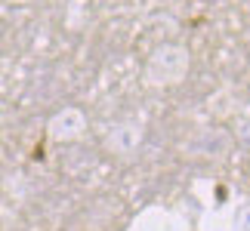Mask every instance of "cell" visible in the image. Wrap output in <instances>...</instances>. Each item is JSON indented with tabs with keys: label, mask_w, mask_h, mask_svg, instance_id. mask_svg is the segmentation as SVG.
<instances>
[{
	"label": "cell",
	"mask_w": 250,
	"mask_h": 231,
	"mask_svg": "<svg viewBox=\"0 0 250 231\" xmlns=\"http://www.w3.org/2000/svg\"><path fill=\"white\" fill-rule=\"evenodd\" d=\"M229 231H250V197H244L241 204L232 210V216H229Z\"/></svg>",
	"instance_id": "cell-6"
},
{
	"label": "cell",
	"mask_w": 250,
	"mask_h": 231,
	"mask_svg": "<svg viewBox=\"0 0 250 231\" xmlns=\"http://www.w3.org/2000/svg\"><path fill=\"white\" fill-rule=\"evenodd\" d=\"M142 142H146V120L142 117H124V120L111 123L105 130L102 145L111 157H133L142 148Z\"/></svg>",
	"instance_id": "cell-2"
},
{
	"label": "cell",
	"mask_w": 250,
	"mask_h": 231,
	"mask_svg": "<svg viewBox=\"0 0 250 231\" xmlns=\"http://www.w3.org/2000/svg\"><path fill=\"white\" fill-rule=\"evenodd\" d=\"M13 6H28V3H34V0H9Z\"/></svg>",
	"instance_id": "cell-8"
},
{
	"label": "cell",
	"mask_w": 250,
	"mask_h": 231,
	"mask_svg": "<svg viewBox=\"0 0 250 231\" xmlns=\"http://www.w3.org/2000/svg\"><path fill=\"white\" fill-rule=\"evenodd\" d=\"M191 68V53L182 43H161L151 50L146 62V83L148 86H176L188 77Z\"/></svg>",
	"instance_id": "cell-1"
},
{
	"label": "cell",
	"mask_w": 250,
	"mask_h": 231,
	"mask_svg": "<svg viewBox=\"0 0 250 231\" xmlns=\"http://www.w3.org/2000/svg\"><path fill=\"white\" fill-rule=\"evenodd\" d=\"M238 142L250 145V114H247V117H241V123H238Z\"/></svg>",
	"instance_id": "cell-7"
},
{
	"label": "cell",
	"mask_w": 250,
	"mask_h": 231,
	"mask_svg": "<svg viewBox=\"0 0 250 231\" xmlns=\"http://www.w3.org/2000/svg\"><path fill=\"white\" fill-rule=\"evenodd\" d=\"M130 231H188V222L173 210L148 207L130 222Z\"/></svg>",
	"instance_id": "cell-5"
},
{
	"label": "cell",
	"mask_w": 250,
	"mask_h": 231,
	"mask_svg": "<svg viewBox=\"0 0 250 231\" xmlns=\"http://www.w3.org/2000/svg\"><path fill=\"white\" fill-rule=\"evenodd\" d=\"M232 145H235L232 133L207 127V130H198L195 136L182 145V154L191 157V160H223L226 154L232 151Z\"/></svg>",
	"instance_id": "cell-3"
},
{
	"label": "cell",
	"mask_w": 250,
	"mask_h": 231,
	"mask_svg": "<svg viewBox=\"0 0 250 231\" xmlns=\"http://www.w3.org/2000/svg\"><path fill=\"white\" fill-rule=\"evenodd\" d=\"M90 130L86 123V114L78 108V105H65L46 120V136L50 142H59V145H68V142H81Z\"/></svg>",
	"instance_id": "cell-4"
}]
</instances>
